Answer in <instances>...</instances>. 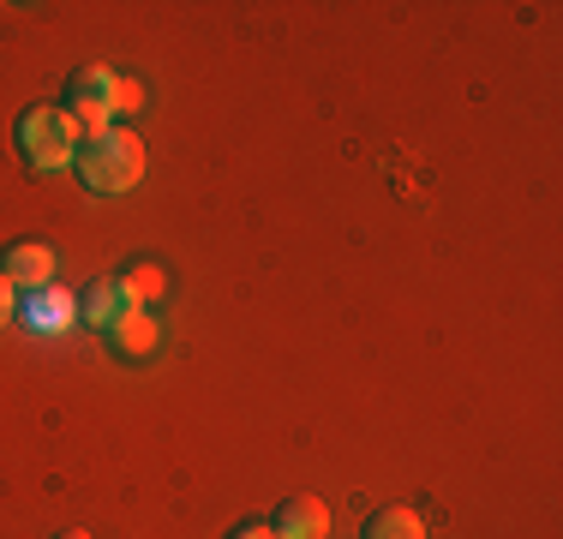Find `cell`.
I'll return each instance as SVG.
<instances>
[{"label": "cell", "instance_id": "8", "mask_svg": "<svg viewBox=\"0 0 563 539\" xmlns=\"http://www.w3.org/2000/svg\"><path fill=\"white\" fill-rule=\"evenodd\" d=\"M114 282L126 288V300H132V306H151V300H163V294H168L163 264H151V258H126V264L114 270Z\"/></svg>", "mask_w": 563, "mask_h": 539}, {"label": "cell", "instance_id": "2", "mask_svg": "<svg viewBox=\"0 0 563 539\" xmlns=\"http://www.w3.org/2000/svg\"><path fill=\"white\" fill-rule=\"evenodd\" d=\"M12 144H19V156L31 174H55V168H73L78 127L60 114V102H31L19 114V127H12Z\"/></svg>", "mask_w": 563, "mask_h": 539}, {"label": "cell", "instance_id": "9", "mask_svg": "<svg viewBox=\"0 0 563 539\" xmlns=\"http://www.w3.org/2000/svg\"><path fill=\"white\" fill-rule=\"evenodd\" d=\"M78 312V300L73 294H60V288H36L31 300H24V318H31V330H66V318Z\"/></svg>", "mask_w": 563, "mask_h": 539}, {"label": "cell", "instance_id": "5", "mask_svg": "<svg viewBox=\"0 0 563 539\" xmlns=\"http://www.w3.org/2000/svg\"><path fill=\"white\" fill-rule=\"evenodd\" d=\"M324 528H330V509L318 504V497H282L271 509L276 539H324Z\"/></svg>", "mask_w": 563, "mask_h": 539}, {"label": "cell", "instance_id": "1", "mask_svg": "<svg viewBox=\"0 0 563 539\" xmlns=\"http://www.w3.org/2000/svg\"><path fill=\"white\" fill-rule=\"evenodd\" d=\"M73 174L90 198L97 193H132L144 180V139L126 127H109V132H90L78 139V156H73Z\"/></svg>", "mask_w": 563, "mask_h": 539}, {"label": "cell", "instance_id": "13", "mask_svg": "<svg viewBox=\"0 0 563 539\" xmlns=\"http://www.w3.org/2000/svg\"><path fill=\"white\" fill-rule=\"evenodd\" d=\"M228 539H276V534H271V521H246V528H234Z\"/></svg>", "mask_w": 563, "mask_h": 539}, {"label": "cell", "instance_id": "14", "mask_svg": "<svg viewBox=\"0 0 563 539\" xmlns=\"http://www.w3.org/2000/svg\"><path fill=\"white\" fill-rule=\"evenodd\" d=\"M55 539H90V534H55Z\"/></svg>", "mask_w": 563, "mask_h": 539}, {"label": "cell", "instance_id": "4", "mask_svg": "<svg viewBox=\"0 0 563 539\" xmlns=\"http://www.w3.org/2000/svg\"><path fill=\"white\" fill-rule=\"evenodd\" d=\"M0 276L19 294L55 288V246H48V240H12V246L0 252Z\"/></svg>", "mask_w": 563, "mask_h": 539}, {"label": "cell", "instance_id": "6", "mask_svg": "<svg viewBox=\"0 0 563 539\" xmlns=\"http://www.w3.org/2000/svg\"><path fill=\"white\" fill-rule=\"evenodd\" d=\"M126 312H144V306H132V300H126V288H120L114 276H102L97 288H90L85 300H78V318L97 323V330H114V323L126 318Z\"/></svg>", "mask_w": 563, "mask_h": 539}, {"label": "cell", "instance_id": "3", "mask_svg": "<svg viewBox=\"0 0 563 539\" xmlns=\"http://www.w3.org/2000/svg\"><path fill=\"white\" fill-rule=\"evenodd\" d=\"M60 114L78 127V139L109 132L114 127V73H102V66H78V73L66 78V90H60Z\"/></svg>", "mask_w": 563, "mask_h": 539}, {"label": "cell", "instance_id": "11", "mask_svg": "<svg viewBox=\"0 0 563 539\" xmlns=\"http://www.w3.org/2000/svg\"><path fill=\"white\" fill-rule=\"evenodd\" d=\"M139 102H144V90L132 85V78L114 73V114H139Z\"/></svg>", "mask_w": 563, "mask_h": 539}, {"label": "cell", "instance_id": "7", "mask_svg": "<svg viewBox=\"0 0 563 539\" xmlns=\"http://www.w3.org/2000/svg\"><path fill=\"white\" fill-rule=\"evenodd\" d=\"M102 336H109V348L120 360H151L156 354V318L151 312H126L114 330H102Z\"/></svg>", "mask_w": 563, "mask_h": 539}, {"label": "cell", "instance_id": "10", "mask_svg": "<svg viewBox=\"0 0 563 539\" xmlns=\"http://www.w3.org/2000/svg\"><path fill=\"white\" fill-rule=\"evenodd\" d=\"M360 539H426V528H420V516H413V509L390 504V509H372L366 528H360Z\"/></svg>", "mask_w": 563, "mask_h": 539}, {"label": "cell", "instance_id": "12", "mask_svg": "<svg viewBox=\"0 0 563 539\" xmlns=\"http://www.w3.org/2000/svg\"><path fill=\"white\" fill-rule=\"evenodd\" d=\"M12 318H19V288H12L7 276H0V330H7Z\"/></svg>", "mask_w": 563, "mask_h": 539}]
</instances>
